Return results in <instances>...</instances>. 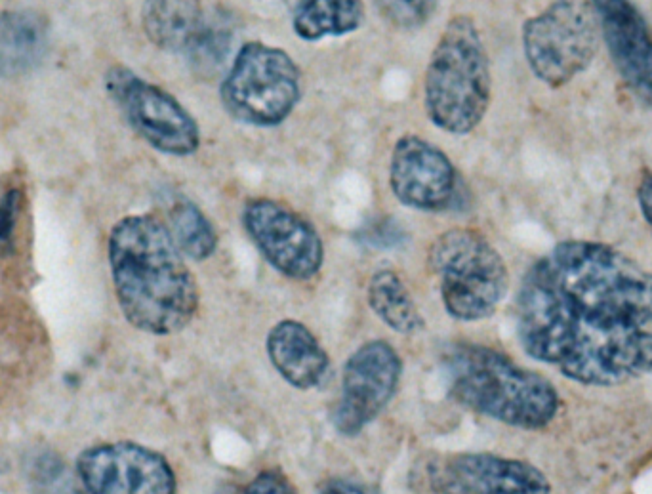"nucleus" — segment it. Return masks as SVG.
Instances as JSON below:
<instances>
[{"label": "nucleus", "instance_id": "0eeeda50", "mask_svg": "<svg viewBox=\"0 0 652 494\" xmlns=\"http://www.w3.org/2000/svg\"><path fill=\"white\" fill-rule=\"evenodd\" d=\"M599 20L591 0H553L523 25V50L534 77L561 88L590 67L599 48Z\"/></svg>", "mask_w": 652, "mask_h": 494}, {"label": "nucleus", "instance_id": "6e6552de", "mask_svg": "<svg viewBox=\"0 0 652 494\" xmlns=\"http://www.w3.org/2000/svg\"><path fill=\"white\" fill-rule=\"evenodd\" d=\"M105 90L126 123L153 149L172 157H189L199 149V124L161 86L143 81L128 67L115 65L105 73Z\"/></svg>", "mask_w": 652, "mask_h": 494}, {"label": "nucleus", "instance_id": "20e7f679", "mask_svg": "<svg viewBox=\"0 0 652 494\" xmlns=\"http://www.w3.org/2000/svg\"><path fill=\"white\" fill-rule=\"evenodd\" d=\"M492 77L487 48L475 21L454 16L429 58L424 105L437 128L466 136L487 115Z\"/></svg>", "mask_w": 652, "mask_h": 494}, {"label": "nucleus", "instance_id": "b1692460", "mask_svg": "<svg viewBox=\"0 0 652 494\" xmlns=\"http://www.w3.org/2000/svg\"><path fill=\"white\" fill-rule=\"evenodd\" d=\"M21 201H23V193L16 187L8 189L0 197V247L10 245L12 241L16 222L20 216Z\"/></svg>", "mask_w": 652, "mask_h": 494}, {"label": "nucleus", "instance_id": "f03ea898", "mask_svg": "<svg viewBox=\"0 0 652 494\" xmlns=\"http://www.w3.org/2000/svg\"><path fill=\"white\" fill-rule=\"evenodd\" d=\"M109 268L124 319L147 334L184 330L199 309V285L168 226L151 214L119 220L107 243Z\"/></svg>", "mask_w": 652, "mask_h": 494}, {"label": "nucleus", "instance_id": "423d86ee", "mask_svg": "<svg viewBox=\"0 0 652 494\" xmlns=\"http://www.w3.org/2000/svg\"><path fill=\"white\" fill-rule=\"evenodd\" d=\"M302 73L285 50L246 42L220 88L225 111L239 123L271 128L285 123L300 102Z\"/></svg>", "mask_w": 652, "mask_h": 494}, {"label": "nucleus", "instance_id": "5701e85b", "mask_svg": "<svg viewBox=\"0 0 652 494\" xmlns=\"http://www.w3.org/2000/svg\"><path fill=\"white\" fill-rule=\"evenodd\" d=\"M412 483H418L416 491L422 494H466L450 474L447 460L441 458H426L414 466Z\"/></svg>", "mask_w": 652, "mask_h": 494}, {"label": "nucleus", "instance_id": "a211bd4d", "mask_svg": "<svg viewBox=\"0 0 652 494\" xmlns=\"http://www.w3.org/2000/svg\"><path fill=\"white\" fill-rule=\"evenodd\" d=\"M365 20L361 0H298L292 14V29L302 41L344 37L357 31Z\"/></svg>", "mask_w": 652, "mask_h": 494}, {"label": "nucleus", "instance_id": "39448f33", "mask_svg": "<svg viewBox=\"0 0 652 494\" xmlns=\"http://www.w3.org/2000/svg\"><path fill=\"white\" fill-rule=\"evenodd\" d=\"M428 266L439 279L443 306L458 321L490 317L510 285L500 252L483 233L469 227L441 233L429 247Z\"/></svg>", "mask_w": 652, "mask_h": 494}, {"label": "nucleus", "instance_id": "bb28decb", "mask_svg": "<svg viewBox=\"0 0 652 494\" xmlns=\"http://www.w3.org/2000/svg\"><path fill=\"white\" fill-rule=\"evenodd\" d=\"M321 494H368L363 487L357 483H351L346 479H332L323 485Z\"/></svg>", "mask_w": 652, "mask_h": 494}, {"label": "nucleus", "instance_id": "4468645a", "mask_svg": "<svg viewBox=\"0 0 652 494\" xmlns=\"http://www.w3.org/2000/svg\"><path fill=\"white\" fill-rule=\"evenodd\" d=\"M450 474L466 494H550L548 477L523 460L490 453L454 454Z\"/></svg>", "mask_w": 652, "mask_h": 494}, {"label": "nucleus", "instance_id": "9d476101", "mask_svg": "<svg viewBox=\"0 0 652 494\" xmlns=\"http://www.w3.org/2000/svg\"><path fill=\"white\" fill-rule=\"evenodd\" d=\"M403 378V359L386 340L353 351L342 374V392L332 424L342 437H357L391 403Z\"/></svg>", "mask_w": 652, "mask_h": 494}, {"label": "nucleus", "instance_id": "9b49d317", "mask_svg": "<svg viewBox=\"0 0 652 494\" xmlns=\"http://www.w3.org/2000/svg\"><path fill=\"white\" fill-rule=\"evenodd\" d=\"M86 494H176L178 479L163 454L132 441L84 449L75 464Z\"/></svg>", "mask_w": 652, "mask_h": 494}, {"label": "nucleus", "instance_id": "2eb2a0df", "mask_svg": "<svg viewBox=\"0 0 652 494\" xmlns=\"http://www.w3.org/2000/svg\"><path fill=\"white\" fill-rule=\"evenodd\" d=\"M265 351L281 378L300 392L319 388L330 372V357L304 323L285 319L267 332Z\"/></svg>", "mask_w": 652, "mask_h": 494}, {"label": "nucleus", "instance_id": "4be33fe9", "mask_svg": "<svg viewBox=\"0 0 652 494\" xmlns=\"http://www.w3.org/2000/svg\"><path fill=\"white\" fill-rule=\"evenodd\" d=\"M380 14L399 29H418L433 16L437 0H374Z\"/></svg>", "mask_w": 652, "mask_h": 494}, {"label": "nucleus", "instance_id": "aec40b11", "mask_svg": "<svg viewBox=\"0 0 652 494\" xmlns=\"http://www.w3.org/2000/svg\"><path fill=\"white\" fill-rule=\"evenodd\" d=\"M168 231L185 258L208 260L218 248V233L195 203L182 199L168 212Z\"/></svg>", "mask_w": 652, "mask_h": 494}, {"label": "nucleus", "instance_id": "ddd939ff", "mask_svg": "<svg viewBox=\"0 0 652 494\" xmlns=\"http://www.w3.org/2000/svg\"><path fill=\"white\" fill-rule=\"evenodd\" d=\"M601 37L620 79L637 102L652 107V31L632 0H591Z\"/></svg>", "mask_w": 652, "mask_h": 494}, {"label": "nucleus", "instance_id": "393cba45", "mask_svg": "<svg viewBox=\"0 0 652 494\" xmlns=\"http://www.w3.org/2000/svg\"><path fill=\"white\" fill-rule=\"evenodd\" d=\"M241 494H298L281 470H265L256 475Z\"/></svg>", "mask_w": 652, "mask_h": 494}, {"label": "nucleus", "instance_id": "6ab92c4d", "mask_svg": "<svg viewBox=\"0 0 652 494\" xmlns=\"http://www.w3.org/2000/svg\"><path fill=\"white\" fill-rule=\"evenodd\" d=\"M367 302L374 315L399 334H414L426 327L405 281L393 269L372 273L367 287Z\"/></svg>", "mask_w": 652, "mask_h": 494}, {"label": "nucleus", "instance_id": "f3484780", "mask_svg": "<svg viewBox=\"0 0 652 494\" xmlns=\"http://www.w3.org/2000/svg\"><path fill=\"white\" fill-rule=\"evenodd\" d=\"M142 25L147 39L170 54H189L203 33L201 0H145Z\"/></svg>", "mask_w": 652, "mask_h": 494}, {"label": "nucleus", "instance_id": "1a4fd4ad", "mask_svg": "<svg viewBox=\"0 0 652 494\" xmlns=\"http://www.w3.org/2000/svg\"><path fill=\"white\" fill-rule=\"evenodd\" d=\"M243 226L265 262L292 281H311L325 264L319 231L290 206L252 199L243 210Z\"/></svg>", "mask_w": 652, "mask_h": 494}, {"label": "nucleus", "instance_id": "f8f14e48", "mask_svg": "<svg viewBox=\"0 0 652 494\" xmlns=\"http://www.w3.org/2000/svg\"><path fill=\"white\" fill-rule=\"evenodd\" d=\"M389 186L408 208L441 212L458 195V172L441 147L418 134H405L391 153Z\"/></svg>", "mask_w": 652, "mask_h": 494}, {"label": "nucleus", "instance_id": "a878e982", "mask_svg": "<svg viewBox=\"0 0 652 494\" xmlns=\"http://www.w3.org/2000/svg\"><path fill=\"white\" fill-rule=\"evenodd\" d=\"M637 201H639V208L643 212V218L651 227L652 233V172H649V170L643 172L641 182L637 186Z\"/></svg>", "mask_w": 652, "mask_h": 494}, {"label": "nucleus", "instance_id": "412c9836", "mask_svg": "<svg viewBox=\"0 0 652 494\" xmlns=\"http://www.w3.org/2000/svg\"><path fill=\"white\" fill-rule=\"evenodd\" d=\"M229 42H231V35L225 27L206 23L201 37L197 39L187 56L193 60L195 67L201 73H212L224 62L231 46Z\"/></svg>", "mask_w": 652, "mask_h": 494}, {"label": "nucleus", "instance_id": "f257e3e1", "mask_svg": "<svg viewBox=\"0 0 652 494\" xmlns=\"http://www.w3.org/2000/svg\"><path fill=\"white\" fill-rule=\"evenodd\" d=\"M517 332L532 359L574 382L643 376L652 372V273L603 243H559L523 279Z\"/></svg>", "mask_w": 652, "mask_h": 494}, {"label": "nucleus", "instance_id": "7ed1b4c3", "mask_svg": "<svg viewBox=\"0 0 652 494\" xmlns=\"http://www.w3.org/2000/svg\"><path fill=\"white\" fill-rule=\"evenodd\" d=\"M449 393L460 405L521 430L546 428L559 411L548 378L481 344H458L445 355Z\"/></svg>", "mask_w": 652, "mask_h": 494}, {"label": "nucleus", "instance_id": "dca6fc26", "mask_svg": "<svg viewBox=\"0 0 652 494\" xmlns=\"http://www.w3.org/2000/svg\"><path fill=\"white\" fill-rule=\"evenodd\" d=\"M50 44L48 21L35 10L0 14V79H16L41 65Z\"/></svg>", "mask_w": 652, "mask_h": 494}]
</instances>
